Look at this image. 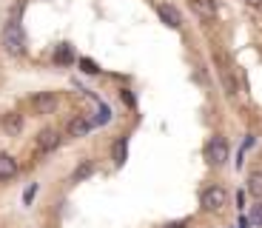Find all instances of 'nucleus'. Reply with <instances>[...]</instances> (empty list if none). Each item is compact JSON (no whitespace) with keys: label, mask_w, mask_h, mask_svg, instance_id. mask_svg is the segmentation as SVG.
<instances>
[{"label":"nucleus","mask_w":262,"mask_h":228,"mask_svg":"<svg viewBox=\"0 0 262 228\" xmlns=\"http://www.w3.org/2000/svg\"><path fill=\"white\" fill-rule=\"evenodd\" d=\"M125 146H128V140H125V137H120L117 146H114V160H117V165L125 163Z\"/></svg>","instance_id":"4468645a"},{"label":"nucleus","mask_w":262,"mask_h":228,"mask_svg":"<svg viewBox=\"0 0 262 228\" xmlns=\"http://www.w3.org/2000/svg\"><path fill=\"white\" fill-rule=\"evenodd\" d=\"M3 129L9 131V134H20V129H23V117L20 114H6V120H3Z\"/></svg>","instance_id":"9d476101"},{"label":"nucleus","mask_w":262,"mask_h":228,"mask_svg":"<svg viewBox=\"0 0 262 228\" xmlns=\"http://www.w3.org/2000/svg\"><path fill=\"white\" fill-rule=\"evenodd\" d=\"M205 157H208L211 165H223L225 160H228V140L225 137H211L208 146H205Z\"/></svg>","instance_id":"f03ea898"},{"label":"nucleus","mask_w":262,"mask_h":228,"mask_svg":"<svg viewBox=\"0 0 262 228\" xmlns=\"http://www.w3.org/2000/svg\"><path fill=\"white\" fill-rule=\"evenodd\" d=\"M165 228H185V222H168Z\"/></svg>","instance_id":"f3484780"},{"label":"nucleus","mask_w":262,"mask_h":228,"mask_svg":"<svg viewBox=\"0 0 262 228\" xmlns=\"http://www.w3.org/2000/svg\"><path fill=\"white\" fill-rule=\"evenodd\" d=\"M3 49H6L9 54H23V49H26V37H23L20 23H9V26L3 29Z\"/></svg>","instance_id":"f257e3e1"},{"label":"nucleus","mask_w":262,"mask_h":228,"mask_svg":"<svg viewBox=\"0 0 262 228\" xmlns=\"http://www.w3.org/2000/svg\"><path fill=\"white\" fill-rule=\"evenodd\" d=\"M248 191L256 197V200H262V171L248 174Z\"/></svg>","instance_id":"9b49d317"},{"label":"nucleus","mask_w":262,"mask_h":228,"mask_svg":"<svg viewBox=\"0 0 262 228\" xmlns=\"http://www.w3.org/2000/svg\"><path fill=\"white\" fill-rule=\"evenodd\" d=\"M203 205L208 211H220L225 205V189H220V185H211V189L203 191Z\"/></svg>","instance_id":"7ed1b4c3"},{"label":"nucleus","mask_w":262,"mask_h":228,"mask_svg":"<svg viewBox=\"0 0 262 228\" xmlns=\"http://www.w3.org/2000/svg\"><path fill=\"white\" fill-rule=\"evenodd\" d=\"M157 14L165 20V26H171V29H180V23H183V20H180V12H177V9L165 6V3H160V6H157Z\"/></svg>","instance_id":"6e6552de"},{"label":"nucleus","mask_w":262,"mask_h":228,"mask_svg":"<svg viewBox=\"0 0 262 228\" xmlns=\"http://www.w3.org/2000/svg\"><path fill=\"white\" fill-rule=\"evenodd\" d=\"M245 3H248V6H256V9L262 6V0H245Z\"/></svg>","instance_id":"a211bd4d"},{"label":"nucleus","mask_w":262,"mask_h":228,"mask_svg":"<svg viewBox=\"0 0 262 228\" xmlns=\"http://www.w3.org/2000/svg\"><path fill=\"white\" fill-rule=\"evenodd\" d=\"M74 60V54H72V49L69 46H60L57 52H54V63H60V66H69Z\"/></svg>","instance_id":"ddd939ff"},{"label":"nucleus","mask_w":262,"mask_h":228,"mask_svg":"<svg viewBox=\"0 0 262 228\" xmlns=\"http://www.w3.org/2000/svg\"><path fill=\"white\" fill-rule=\"evenodd\" d=\"M80 66H83V72H85V74H97V72H100V69H97V63H94V60H89V57H85V60H80Z\"/></svg>","instance_id":"2eb2a0df"},{"label":"nucleus","mask_w":262,"mask_h":228,"mask_svg":"<svg viewBox=\"0 0 262 228\" xmlns=\"http://www.w3.org/2000/svg\"><path fill=\"white\" fill-rule=\"evenodd\" d=\"M251 222L262 225V202H259V205H254V211H251Z\"/></svg>","instance_id":"dca6fc26"},{"label":"nucleus","mask_w":262,"mask_h":228,"mask_svg":"<svg viewBox=\"0 0 262 228\" xmlns=\"http://www.w3.org/2000/svg\"><path fill=\"white\" fill-rule=\"evenodd\" d=\"M191 9L203 20H214L216 17V3L214 0H191Z\"/></svg>","instance_id":"423d86ee"},{"label":"nucleus","mask_w":262,"mask_h":228,"mask_svg":"<svg viewBox=\"0 0 262 228\" xmlns=\"http://www.w3.org/2000/svg\"><path fill=\"white\" fill-rule=\"evenodd\" d=\"M32 106H34L37 114H52V111L57 109V97H54V94H37V97L32 100Z\"/></svg>","instance_id":"20e7f679"},{"label":"nucleus","mask_w":262,"mask_h":228,"mask_svg":"<svg viewBox=\"0 0 262 228\" xmlns=\"http://www.w3.org/2000/svg\"><path fill=\"white\" fill-rule=\"evenodd\" d=\"M17 174V160L12 154H0V180H12Z\"/></svg>","instance_id":"0eeeda50"},{"label":"nucleus","mask_w":262,"mask_h":228,"mask_svg":"<svg viewBox=\"0 0 262 228\" xmlns=\"http://www.w3.org/2000/svg\"><path fill=\"white\" fill-rule=\"evenodd\" d=\"M92 174H94V163L83 160V163L77 165V171H74V177H72V180H74V182H80V180H85V177H92Z\"/></svg>","instance_id":"f8f14e48"},{"label":"nucleus","mask_w":262,"mask_h":228,"mask_svg":"<svg viewBox=\"0 0 262 228\" xmlns=\"http://www.w3.org/2000/svg\"><path fill=\"white\" fill-rule=\"evenodd\" d=\"M92 129H94V123L89 117H77V120L69 123V134H72V137H85Z\"/></svg>","instance_id":"1a4fd4ad"},{"label":"nucleus","mask_w":262,"mask_h":228,"mask_svg":"<svg viewBox=\"0 0 262 228\" xmlns=\"http://www.w3.org/2000/svg\"><path fill=\"white\" fill-rule=\"evenodd\" d=\"M57 146H60V134H57V131L46 129V131H40V134H37V149L40 151H54Z\"/></svg>","instance_id":"39448f33"}]
</instances>
